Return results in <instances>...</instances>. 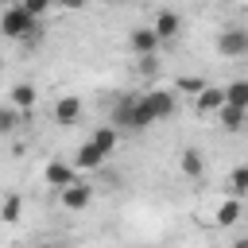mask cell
I'll return each instance as SVG.
<instances>
[{"instance_id":"cell-10","label":"cell","mask_w":248,"mask_h":248,"mask_svg":"<svg viewBox=\"0 0 248 248\" xmlns=\"http://www.w3.org/2000/svg\"><path fill=\"white\" fill-rule=\"evenodd\" d=\"M178 170H182L186 178H202V174H205V159H202V151H198V147H186V151L178 155Z\"/></svg>"},{"instance_id":"cell-8","label":"cell","mask_w":248,"mask_h":248,"mask_svg":"<svg viewBox=\"0 0 248 248\" xmlns=\"http://www.w3.org/2000/svg\"><path fill=\"white\" fill-rule=\"evenodd\" d=\"M213 116L221 120V128H225V132H240V124H244L248 108H244V105H229V101H225V105H221Z\"/></svg>"},{"instance_id":"cell-22","label":"cell","mask_w":248,"mask_h":248,"mask_svg":"<svg viewBox=\"0 0 248 248\" xmlns=\"http://www.w3.org/2000/svg\"><path fill=\"white\" fill-rule=\"evenodd\" d=\"M202 85H205L202 78H182V81H178V89H182V93H198Z\"/></svg>"},{"instance_id":"cell-5","label":"cell","mask_w":248,"mask_h":248,"mask_svg":"<svg viewBox=\"0 0 248 248\" xmlns=\"http://www.w3.org/2000/svg\"><path fill=\"white\" fill-rule=\"evenodd\" d=\"M151 31L159 35V43H170V39L182 35V16H178V12H159L155 23H151Z\"/></svg>"},{"instance_id":"cell-11","label":"cell","mask_w":248,"mask_h":248,"mask_svg":"<svg viewBox=\"0 0 248 248\" xmlns=\"http://www.w3.org/2000/svg\"><path fill=\"white\" fill-rule=\"evenodd\" d=\"M35 101H39V89H35L31 81H16V85H12V105H16L19 112L35 108Z\"/></svg>"},{"instance_id":"cell-15","label":"cell","mask_w":248,"mask_h":248,"mask_svg":"<svg viewBox=\"0 0 248 248\" xmlns=\"http://www.w3.org/2000/svg\"><path fill=\"white\" fill-rule=\"evenodd\" d=\"M101 163H105V155L93 143H81L78 155H74V170H89V167H101Z\"/></svg>"},{"instance_id":"cell-20","label":"cell","mask_w":248,"mask_h":248,"mask_svg":"<svg viewBox=\"0 0 248 248\" xmlns=\"http://www.w3.org/2000/svg\"><path fill=\"white\" fill-rule=\"evenodd\" d=\"M19 124V108H0V132H16Z\"/></svg>"},{"instance_id":"cell-7","label":"cell","mask_w":248,"mask_h":248,"mask_svg":"<svg viewBox=\"0 0 248 248\" xmlns=\"http://www.w3.org/2000/svg\"><path fill=\"white\" fill-rule=\"evenodd\" d=\"M194 97H198V112H202V116H213V112L225 105V89H217V85H202Z\"/></svg>"},{"instance_id":"cell-13","label":"cell","mask_w":248,"mask_h":248,"mask_svg":"<svg viewBox=\"0 0 248 248\" xmlns=\"http://www.w3.org/2000/svg\"><path fill=\"white\" fill-rule=\"evenodd\" d=\"M78 116H81V101H78V97H62V101L54 105V120H58V124H74Z\"/></svg>"},{"instance_id":"cell-18","label":"cell","mask_w":248,"mask_h":248,"mask_svg":"<svg viewBox=\"0 0 248 248\" xmlns=\"http://www.w3.org/2000/svg\"><path fill=\"white\" fill-rule=\"evenodd\" d=\"M229 194H232V198H244V194H248V170H244V167H236V170L229 174Z\"/></svg>"},{"instance_id":"cell-17","label":"cell","mask_w":248,"mask_h":248,"mask_svg":"<svg viewBox=\"0 0 248 248\" xmlns=\"http://www.w3.org/2000/svg\"><path fill=\"white\" fill-rule=\"evenodd\" d=\"M225 101L248 108V81H232V85H225Z\"/></svg>"},{"instance_id":"cell-2","label":"cell","mask_w":248,"mask_h":248,"mask_svg":"<svg viewBox=\"0 0 248 248\" xmlns=\"http://www.w3.org/2000/svg\"><path fill=\"white\" fill-rule=\"evenodd\" d=\"M0 31L8 39H31L39 31V16H31L23 4H12V8L0 12Z\"/></svg>"},{"instance_id":"cell-12","label":"cell","mask_w":248,"mask_h":248,"mask_svg":"<svg viewBox=\"0 0 248 248\" xmlns=\"http://www.w3.org/2000/svg\"><path fill=\"white\" fill-rule=\"evenodd\" d=\"M240 217H244V198H232V194H229V202H221V209H217V225L229 229V225H236Z\"/></svg>"},{"instance_id":"cell-23","label":"cell","mask_w":248,"mask_h":248,"mask_svg":"<svg viewBox=\"0 0 248 248\" xmlns=\"http://www.w3.org/2000/svg\"><path fill=\"white\" fill-rule=\"evenodd\" d=\"M58 8H66V12H78V8H85V0H54Z\"/></svg>"},{"instance_id":"cell-21","label":"cell","mask_w":248,"mask_h":248,"mask_svg":"<svg viewBox=\"0 0 248 248\" xmlns=\"http://www.w3.org/2000/svg\"><path fill=\"white\" fill-rule=\"evenodd\" d=\"M19 4H23V8L31 12V16H43V12H46V8L54 4V0H19Z\"/></svg>"},{"instance_id":"cell-19","label":"cell","mask_w":248,"mask_h":248,"mask_svg":"<svg viewBox=\"0 0 248 248\" xmlns=\"http://www.w3.org/2000/svg\"><path fill=\"white\" fill-rule=\"evenodd\" d=\"M136 62H140V74L143 78H159V50L155 54H136Z\"/></svg>"},{"instance_id":"cell-4","label":"cell","mask_w":248,"mask_h":248,"mask_svg":"<svg viewBox=\"0 0 248 248\" xmlns=\"http://www.w3.org/2000/svg\"><path fill=\"white\" fill-rule=\"evenodd\" d=\"M58 194H62V209H70V213H81V209L93 202V186H85V182H78V178L66 182Z\"/></svg>"},{"instance_id":"cell-3","label":"cell","mask_w":248,"mask_h":248,"mask_svg":"<svg viewBox=\"0 0 248 248\" xmlns=\"http://www.w3.org/2000/svg\"><path fill=\"white\" fill-rule=\"evenodd\" d=\"M217 50H221L225 58H244V54H248V31H244V27H225V31L217 35Z\"/></svg>"},{"instance_id":"cell-14","label":"cell","mask_w":248,"mask_h":248,"mask_svg":"<svg viewBox=\"0 0 248 248\" xmlns=\"http://www.w3.org/2000/svg\"><path fill=\"white\" fill-rule=\"evenodd\" d=\"M116 140H120V136H116V128H112V124H105V128H97V132H93V140H89V143H93L101 155H112V151H116Z\"/></svg>"},{"instance_id":"cell-6","label":"cell","mask_w":248,"mask_h":248,"mask_svg":"<svg viewBox=\"0 0 248 248\" xmlns=\"http://www.w3.org/2000/svg\"><path fill=\"white\" fill-rule=\"evenodd\" d=\"M128 46H132L136 54H155V50H159V35H155L151 27H132Z\"/></svg>"},{"instance_id":"cell-1","label":"cell","mask_w":248,"mask_h":248,"mask_svg":"<svg viewBox=\"0 0 248 248\" xmlns=\"http://www.w3.org/2000/svg\"><path fill=\"white\" fill-rule=\"evenodd\" d=\"M174 116V93L170 89H155V93H143V97H124L112 112V128H147V124H159Z\"/></svg>"},{"instance_id":"cell-9","label":"cell","mask_w":248,"mask_h":248,"mask_svg":"<svg viewBox=\"0 0 248 248\" xmlns=\"http://www.w3.org/2000/svg\"><path fill=\"white\" fill-rule=\"evenodd\" d=\"M43 178H46V186H54V190H62L66 182H74V163H62V159H54V163H46V170H43Z\"/></svg>"},{"instance_id":"cell-16","label":"cell","mask_w":248,"mask_h":248,"mask_svg":"<svg viewBox=\"0 0 248 248\" xmlns=\"http://www.w3.org/2000/svg\"><path fill=\"white\" fill-rule=\"evenodd\" d=\"M19 213H23V198H19V194H12V198H4V205H0V221H8V225H16V221H19Z\"/></svg>"}]
</instances>
